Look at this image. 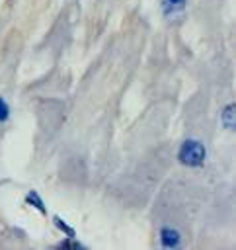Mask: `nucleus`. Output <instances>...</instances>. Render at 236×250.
<instances>
[{
  "instance_id": "nucleus-5",
  "label": "nucleus",
  "mask_w": 236,
  "mask_h": 250,
  "mask_svg": "<svg viewBox=\"0 0 236 250\" xmlns=\"http://www.w3.org/2000/svg\"><path fill=\"white\" fill-rule=\"evenodd\" d=\"M234 104H228V105H224V109H222V113H220V123H222V127L226 129V131H234V127H236V115H234Z\"/></svg>"
},
{
  "instance_id": "nucleus-3",
  "label": "nucleus",
  "mask_w": 236,
  "mask_h": 250,
  "mask_svg": "<svg viewBox=\"0 0 236 250\" xmlns=\"http://www.w3.org/2000/svg\"><path fill=\"white\" fill-rule=\"evenodd\" d=\"M158 242L166 250H174L181 246V232L172 225H162L158 230Z\"/></svg>"
},
{
  "instance_id": "nucleus-8",
  "label": "nucleus",
  "mask_w": 236,
  "mask_h": 250,
  "mask_svg": "<svg viewBox=\"0 0 236 250\" xmlns=\"http://www.w3.org/2000/svg\"><path fill=\"white\" fill-rule=\"evenodd\" d=\"M10 119V104L4 96H0V123H6Z\"/></svg>"
},
{
  "instance_id": "nucleus-2",
  "label": "nucleus",
  "mask_w": 236,
  "mask_h": 250,
  "mask_svg": "<svg viewBox=\"0 0 236 250\" xmlns=\"http://www.w3.org/2000/svg\"><path fill=\"white\" fill-rule=\"evenodd\" d=\"M160 12L166 21L179 23L187 14V0H160Z\"/></svg>"
},
{
  "instance_id": "nucleus-6",
  "label": "nucleus",
  "mask_w": 236,
  "mask_h": 250,
  "mask_svg": "<svg viewBox=\"0 0 236 250\" xmlns=\"http://www.w3.org/2000/svg\"><path fill=\"white\" fill-rule=\"evenodd\" d=\"M55 248H64V250H84L86 246L78 240V236H64V240H60L59 244H55Z\"/></svg>"
},
{
  "instance_id": "nucleus-7",
  "label": "nucleus",
  "mask_w": 236,
  "mask_h": 250,
  "mask_svg": "<svg viewBox=\"0 0 236 250\" xmlns=\"http://www.w3.org/2000/svg\"><path fill=\"white\" fill-rule=\"evenodd\" d=\"M53 221H55L57 229H59V230H60L64 236H78V234H76V230H74V227H70V225H68V223H66L62 217L55 215V217H53Z\"/></svg>"
},
{
  "instance_id": "nucleus-1",
  "label": "nucleus",
  "mask_w": 236,
  "mask_h": 250,
  "mask_svg": "<svg viewBox=\"0 0 236 250\" xmlns=\"http://www.w3.org/2000/svg\"><path fill=\"white\" fill-rule=\"evenodd\" d=\"M177 160L179 164L193 168V170L203 168L207 162V148L197 139H185L177 148Z\"/></svg>"
},
{
  "instance_id": "nucleus-4",
  "label": "nucleus",
  "mask_w": 236,
  "mask_h": 250,
  "mask_svg": "<svg viewBox=\"0 0 236 250\" xmlns=\"http://www.w3.org/2000/svg\"><path fill=\"white\" fill-rule=\"evenodd\" d=\"M23 199H25V203H27L29 207H33V209L39 211L41 215H47V205H45V201H43V197H41V193H39L37 189H29Z\"/></svg>"
}]
</instances>
